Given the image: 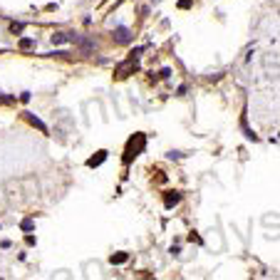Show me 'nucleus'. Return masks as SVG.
<instances>
[{
	"instance_id": "obj_1",
	"label": "nucleus",
	"mask_w": 280,
	"mask_h": 280,
	"mask_svg": "<svg viewBox=\"0 0 280 280\" xmlns=\"http://www.w3.org/2000/svg\"><path fill=\"white\" fill-rule=\"evenodd\" d=\"M144 146H146L144 134H137V137L127 144V156H124V161H132L134 156H139V151H144Z\"/></svg>"
},
{
	"instance_id": "obj_2",
	"label": "nucleus",
	"mask_w": 280,
	"mask_h": 280,
	"mask_svg": "<svg viewBox=\"0 0 280 280\" xmlns=\"http://www.w3.org/2000/svg\"><path fill=\"white\" fill-rule=\"evenodd\" d=\"M72 43H75V45H77L85 55L94 52V43H92V40H87V38H82V35H75V38H72Z\"/></svg>"
},
{
	"instance_id": "obj_3",
	"label": "nucleus",
	"mask_w": 280,
	"mask_h": 280,
	"mask_svg": "<svg viewBox=\"0 0 280 280\" xmlns=\"http://www.w3.org/2000/svg\"><path fill=\"white\" fill-rule=\"evenodd\" d=\"M114 35H117V43H129V30L127 28H119Z\"/></svg>"
},
{
	"instance_id": "obj_4",
	"label": "nucleus",
	"mask_w": 280,
	"mask_h": 280,
	"mask_svg": "<svg viewBox=\"0 0 280 280\" xmlns=\"http://www.w3.org/2000/svg\"><path fill=\"white\" fill-rule=\"evenodd\" d=\"M104 156H107V151H99V156H97V159H90V166H97V164H102V161H104Z\"/></svg>"
},
{
	"instance_id": "obj_5",
	"label": "nucleus",
	"mask_w": 280,
	"mask_h": 280,
	"mask_svg": "<svg viewBox=\"0 0 280 280\" xmlns=\"http://www.w3.org/2000/svg\"><path fill=\"white\" fill-rule=\"evenodd\" d=\"M174 203H179V193H174V196H166V206H174Z\"/></svg>"
}]
</instances>
